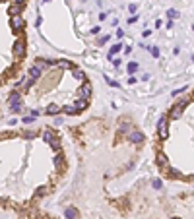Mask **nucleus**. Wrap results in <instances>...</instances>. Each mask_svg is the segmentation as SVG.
Masks as SVG:
<instances>
[{
    "label": "nucleus",
    "instance_id": "36",
    "mask_svg": "<svg viewBox=\"0 0 194 219\" xmlns=\"http://www.w3.org/2000/svg\"><path fill=\"white\" fill-rule=\"evenodd\" d=\"M14 4H18V6H25V0H12Z\"/></svg>",
    "mask_w": 194,
    "mask_h": 219
},
{
    "label": "nucleus",
    "instance_id": "29",
    "mask_svg": "<svg viewBox=\"0 0 194 219\" xmlns=\"http://www.w3.org/2000/svg\"><path fill=\"white\" fill-rule=\"evenodd\" d=\"M24 138L25 140H33V138H37V132H24Z\"/></svg>",
    "mask_w": 194,
    "mask_h": 219
},
{
    "label": "nucleus",
    "instance_id": "24",
    "mask_svg": "<svg viewBox=\"0 0 194 219\" xmlns=\"http://www.w3.org/2000/svg\"><path fill=\"white\" fill-rule=\"evenodd\" d=\"M169 174L171 177H175V178H183V174H181V171H177V169H173V167H169Z\"/></svg>",
    "mask_w": 194,
    "mask_h": 219
},
{
    "label": "nucleus",
    "instance_id": "19",
    "mask_svg": "<svg viewBox=\"0 0 194 219\" xmlns=\"http://www.w3.org/2000/svg\"><path fill=\"white\" fill-rule=\"evenodd\" d=\"M60 113H64V114H76L78 111H76V107H74V105H66V107H62V109H60Z\"/></svg>",
    "mask_w": 194,
    "mask_h": 219
},
{
    "label": "nucleus",
    "instance_id": "13",
    "mask_svg": "<svg viewBox=\"0 0 194 219\" xmlns=\"http://www.w3.org/2000/svg\"><path fill=\"white\" fill-rule=\"evenodd\" d=\"M58 113H60V107H58V105H54V103H53V105H49V107H47V111H45V114H49V116H54V114H58Z\"/></svg>",
    "mask_w": 194,
    "mask_h": 219
},
{
    "label": "nucleus",
    "instance_id": "37",
    "mask_svg": "<svg viewBox=\"0 0 194 219\" xmlns=\"http://www.w3.org/2000/svg\"><path fill=\"white\" fill-rule=\"evenodd\" d=\"M33 120H35L33 116H25V118H24V122H25V124H29V122H33Z\"/></svg>",
    "mask_w": 194,
    "mask_h": 219
},
{
    "label": "nucleus",
    "instance_id": "39",
    "mask_svg": "<svg viewBox=\"0 0 194 219\" xmlns=\"http://www.w3.org/2000/svg\"><path fill=\"white\" fill-rule=\"evenodd\" d=\"M41 24H43V18H41V16H39V18H37V19H35V25H37V27H39V25H41Z\"/></svg>",
    "mask_w": 194,
    "mask_h": 219
},
{
    "label": "nucleus",
    "instance_id": "23",
    "mask_svg": "<svg viewBox=\"0 0 194 219\" xmlns=\"http://www.w3.org/2000/svg\"><path fill=\"white\" fill-rule=\"evenodd\" d=\"M10 113H14V114L24 113V107H21V103H18V105H10Z\"/></svg>",
    "mask_w": 194,
    "mask_h": 219
},
{
    "label": "nucleus",
    "instance_id": "33",
    "mask_svg": "<svg viewBox=\"0 0 194 219\" xmlns=\"http://www.w3.org/2000/svg\"><path fill=\"white\" fill-rule=\"evenodd\" d=\"M136 21H138V16H132V18H128V24H130V25H132V24H136Z\"/></svg>",
    "mask_w": 194,
    "mask_h": 219
},
{
    "label": "nucleus",
    "instance_id": "4",
    "mask_svg": "<svg viewBox=\"0 0 194 219\" xmlns=\"http://www.w3.org/2000/svg\"><path fill=\"white\" fill-rule=\"evenodd\" d=\"M12 53H14V56H16V58L25 56V41L18 39L16 43H14V49H12Z\"/></svg>",
    "mask_w": 194,
    "mask_h": 219
},
{
    "label": "nucleus",
    "instance_id": "25",
    "mask_svg": "<svg viewBox=\"0 0 194 219\" xmlns=\"http://www.w3.org/2000/svg\"><path fill=\"white\" fill-rule=\"evenodd\" d=\"M190 103V99L188 97H181V99H179V103H177V107H181V109H184L186 105H188Z\"/></svg>",
    "mask_w": 194,
    "mask_h": 219
},
{
    "label": "nucleus",
    "instance_id": "30",
    "mask_svg": "<svg viewBox=\"0 0 194 219\" xmlns=\"http://www.w3.org/2000/svg\"><path fill=\"white\" fill-rule=\"evenodd\" d=\"M10 138H14V134H10V132H0V140H10Z\"/></svg>",
    "mask_w": 194,
    "mask_h": 219
},
{
    "label": "nucleus",
    "instance_id": "27",
    "mask_svg": "<svg viewBox=\"0 0 194 219\" xmlns=\"http://www.w3.org/2000/svg\"><path fill=\"white\" fill-rule=\"evenodd\" d=\"M152 186L155 188V190H159V188L163 186V182H161V178H153V180H152Z\"/></svg>",
    "mask_w": 194,
    "mask_h": 219
},
{
    "label": "nucleus",
    "instance_id": "14",
    "mask_svg": "<svg viewBox=\"0 0 194 219\" xmlns=\"http://www.w3.org/2000/svg\"><path fill=\"white\" fill-rule=\"evenodd\" d=\"M132 132V124H128V122H123V124H120V126H119V134H130Z\"/></svg>",
    "mask_w": 194,
    "mask_h": 219
},
{
    "label": "nucleus",
    "instance_id": "26",
    "mask_svg": "<svg viewBox=\"0 0 194 219\" xmlns=\"http://www.w3.org/2000/svg\"><path fill=\"white\" fill-rule=\"evenodd\" d=\"M37 64H41V66H53V60H47V58H37Z\"/></svg>",
    "mask_w": 194,
    "mask_h": 219
},
{
    "label": "nucleus",
    "instance_id": "2",
    "mask_svg": "<svg viewBox=\"0 0 194 219\" xmlns=\"http://www.w3.org/2000/svg\"><path fill=\"white\" fill-rule=\"evenodd\" d=\"M10 27H12V31L16 35H19V31L25 27V19L21 16H14V18H10Z\"/></svg>",
    "mask_w": 194,
    "mask_h": 219
},
{
    "label": "nucleus",
    "instance_id": "41",
    "mask_svg": "<svg viewBox=\"0 0 194 219\" xmlns=\"http://www.w3.org/2000/svg\"><path fill=\"white\" fill-rule=\"evenodd\" d=\"M169 219H179V217H169Z\"/></svg>",
    "mask_w": 194,
    "mask_h": 219
},
{
    "label": "nucleus",
    "instance_id": "5",
    "mask_svg": "<svg viewBox=\"0 0 194 219\" xmlns=\"http://www.w3.org/2000/svg\"><path fill=\"white\" fill-rule=\"evenodd\" d=\"M64 167H66V157H64V153H56L54 155V171H64Z\"/></svg>",
    "mask_w": 194,
    "mask_h": 219
},
{
    "label": "nucleus",
    "instance_id": "34",
    "mask_svg": "<svg viewBox=\"0 0 194 219\" xmlns=\"http://www.w3.org/2000/svg\"><path fill=\"white\" fill-rule=\"evenodd\" d=\"M128 10H130V14H134L136 10H138V6H136V4H130V6H128Z\"/></svg>",
    "mask_w": 194,
    "mask_h": 219
},
{
    "label": "nucleus",
    "instance_id": "44",
    "mask_svg": "<svg viewBox=\"0 0 194 219\" xmlns=\"http://www.w3.org/2000/svg\"><path fill=\"white\" fill-rule=\"evenodd\" d=\"M192 29H194V25H192Z\"/></svg>",
    "mask_w": 194,
    "mask_h": 219
},
{
    "label": "nucleus",
    "instance_id": "42",
    "mask_svg": "<svg viewBox=\"0 0 194 219\" xmlns=\"http://www.w3.org/2000/svg\"><path fill=\"white\" fill-rule=\"evenodd\" d=\"M45 2H51V0H45Z\"/></svg>",
    "mask_w": 194,
    "mask_h": 219
},
{
    "label": "nucleus",
    "instance_id": "40",
    "mask_svg": "<svg viewBox=\"0 0 194 219\" xmlns=\"http://www.w3.org/2000/svg\"><path fill=\"white\" fill-rule=\"evenodd\" d=\"M123 35H124V31H123V29H117V37L120 39V37H123Z\"/></svg>",
    "mask_w": 194,
    "mask_h": 219
},
{
    "label": "nucleus",
    "instance_id": "32",
    "mask_svg": "<svg viewBox=\"0 0 194 219\" xmlns=\"http://www.w3.org/2000/svg\"><path fill=\"white\" fill-rule=\"evenodd\" d=\"M105 79H107V84H109V85H113V87H119V84L114 82V79H111V78H105Z\"/></svg>",
    "mask_w": 194,
    "mask_h": 219
},
{
    "label": "nucleus",
    "instance_id": "7",
    "mask_svg": "<svg viewBox=\"0 0 194 219\" xmlns=\"http://www.w3.org/2000/svg\"><path fill=\"white\" fill-rule=\"evenodd\" d=\"M8 103H10V105H18V103H21V91H19V89H14V91L10 93Z\"/></svg>",
    "mask_w": 194,
    "mask_h": 219
},
{
    "label": "nucleus",
    "instance_id": "38",
    "mask_svg": "<svg viewBox=\"0 0 194 219\" xmlns=\"http://www.w3.org/2000/svg\"><path fill=\"white\" fill-rule=\"evenodd\" d=\"M136 82H138V79H136L134 76H130V78H128V84H130V85H132V84H136Z\"/></svg>",
    "mask_w": 194,
    "mask_h": 219
},
{
    "label": "nucleus",
    "instance_id": "28",
    "mask_svg": "<svg viewBox=\"0 0 194 219\" xmlns=\"http://www.w3.org/2000/svg\"><path fill=\"white\" fill-rule=\"evenodd\" d=\"M149 53H152L153 58H159V54H161L159 53V47H152V49H149Z\"/></svg>",
    "mask_w": 194,
    "mask_h": 219
},
{
    "label": "nucleus",
    "instance_id": "16",
    "mask_svg": "<svg viewBox=\"0 0 194 219\" xmlns=\"http://www.w3.org/2000/svg\"><path fill=\"white\" fill-rule=\"evenodd\" d=\"M120 49H124V45L123 43H117V45H113L111 49H109V58H113L117 53H120Z\"/></svg>",
    "mask_w": 194,
    "mask_h": 219
},
{
    "label": "nucleus",
    "instance_id": "17",
    "mask_svg": "<svg viewBox=\"0 0 194 219\" xmlns=\"http://www.w3.org/2000/svg\"><path fill=\"white\" fill-rule=\"evenodd\" d=\"M74 107H76V111H78V113H80V111H84V109L88 107V99H84V97H80V99L76 101V105H74Z\"/></svg>",
    "mask_w": 194,
    "mask_h": 219
},
{
    "label": "nucleus",
    "instance_id": "21",
    "mask_svg": "<svg viewBox=\"0 0 194 219\" xmlns=\"http://www.w3.org/2000/svg\"><path fill=\"white\" fill-rule=\"evenodd\" d=\"M58 66H60L62 70H70V68H74V62H70V60H60Z\"/></svg>",
    "mask_w": 194,
    "mask_h": 219
},
{
    "label": "nucleus",
    "instance_id": "15",
    "mask_svg": "<svg viewBox=\"0 0 194 219\" xmlns=\"http://www.w3.org/2000/svg\"><path fill=\"white\" fill-rule=\"evenodd\" d=\"M21 10H24V6H18V4H14V6H10L8 8V14L14 18V16H19L21 14Z\"/></svg>",
    "mask_w": 194,
    "mask_h": 219
},
{
    "label": "nucleus",
    "instance_id": "8",
    "mask_svg": "<svg viewBox=\"0 0 194 219\" xmlns=\"http://www.w3.org/2000/svg\"><path fill=\"white\" fill-rule=\"evenodd\" d=\"M183 111H184V109H181V107H173V109H171V113H169V116H167V118H173V120H179V118H181V116H183Z\"/></svg>",
    "mask_w": 194,
    "mask_h": 219
},
{
    "label": "nucleus",
    "instance_id": "20",
    "mask_svg": "<svg viewBox=\"0 0 194 219\" xmlns=\"http://www.w3.org/2000/svg\"><path fill=\"white\" fill-rule=\"evenodd\" d=\"M167 18L173 21V19H179L181 18V14H179V10H175V8H171V10H167Z\"/></svg>",
    "mask_w": 194,
    "mask_h": 219
},
{
    "label": "nucleus",
    "instance_id": "31",
    "mask_svg": "<svg viewBox=\"0 0 194 219\" xmlns=\"http://www.w3.org/2000/svg\"><path fill=\"white\" fill-rule=\"evenodd\" d=\"M45 194H47V186H41L37 190V196H45Z\"/></svg>",
    "mask_w": 194,
    "mask_h": 219
},
{
    "label": "nucleus",
    "instance_id": "12",
    "mask_svg": "<svg viewBox=\"0 0 194 219\" xmlns=\"http://www.w3.org/2000/svg\"><path fill=\"white\" fill-rule=\"evenodd\" d=\"M29 78L37 82V79L41 78V68H39V66H31V68H29Z\"/></svg>",
    "mask_w": 194,
    "mask_h": 219
},
{
    "label": "nucleus",
    "instance_id": "43",
    "mask_svg": "<svg viewBox=\"0 0 194 219\" xmlns=\"http://www.w3.org/2000/svg\"><path fill=\"white\" fill-rule=\"evenodd\" d=\"M192 60H194V54H192Z\"/></svg>",
    "mask_w": 194,
    "mask_h": 219
},
{
    "label": "nucleus",
    "instance_id": "3",
    "mask_svg": "<svg viewBox=\"0 0 194 219\" xmlns=\"http://www.w3.org/2000/svg\"><path fill=\"white\" fill-rule=\"evenodd\" d=\"M43 140H45L49 145H51L53 149H56V151L60 149V142H58V138H54V134L51 132V130H47V132L43 134Z\"/></svg>",
    "mask_w": 194,
    "mask_h": 219
},
{
    "label": "nucleus",
    "instance_id": "9",
    "mask_svg": "<svg viewBox=\"0 0 194 219\" xmlns=\"http://www.w3.org/2000/svg\"><path fill=\"white\" fill-rule=\"evenodd\" d=\"M91 95V84L89 82H85L82 87H80V97H84V99H88Z\"/></svg>",
    "mask_w": 194,
    "mask_h": 219
},
{
    "label": "nucleus",
    "instance_id": "10",
    "mask_svg": "<svg viewBox=\"0 0 194 219\" xmlns=\"http://www.w3.org/2000/svg\"><path fill=\"white\" fill-rule=\"evenodd\" d=\"M157 165H159L161 169H169V159H167L165 153H159V155H157Z\"/></svg>",
    "mask_w": 194,
    "mask_h": 219
},
{
    "label": "nucleus",
    "instance_id": "6",
    "mask_svg": "<svg viewBox=\"0 0 194 219\" xmlns=\"http://www.w3.org/2000/svg\"><path fill=\"white\" fill-rule=\"evenodd\" d=\"M128 140L132 144H144L146 142V136H144V132H140V130H132V132L128 134Z\"/></svg>",
    "mask_w": 194,
    "mask_h": 219
},
{
    "label": "nucleus",
    "instance_id": "18",
    "mask_svg": "<svg viewBox=\"0 0 194 219\" xmlns=\"http://www.w3.org/2000/svg\"><path fill=\"white\" fill-rule=\"evenodd\" d=\"M138 62H128V66H126V70H128V74H130V76H134L136 74V72H138Z\"/></svg>",
    "mask_w": 194,
    "mask_h": 219
},
{
    "label": "nucleus",
    "instance_id": "1",
    "mask_svg": "<svg viewBox=\"0 0 194 219\" xmlns=\"http://www.w3.org/2000/svg\"><path fill=\"white\" fill-rule=\"evenodd\" d=\"M157 134H159L161 140H167V136H169V118L167 116H161L157 120Z\"/></svg>",
    "mask_w": 194,
    "mask_h": 219
},
{
    "label": "nucleus",
    "instance_id": "35",
    "mask_svg": "<svg viewBox=\"0 0 194 219\" xmlns=\"http://www.w3.org/2000/svg\"><path fill=\"white\" fill-rule=\"evenodd\" d=\"M39 114H41V111H37V109H33V111H31V116H33V118H37Z\"/></svg>",
    "mask_w": 194,
    "mask_h": 219
},
{
    "label": "nucleus",
    "instance_id": "22",
    "mask_svg": "<svg viewBox=\"0 0 194 219\" xmlns=\"http://www.w3.org/2000/svg\"><path fill=\"white\" fill-rule=\"evenodd\" d=\"M72 76H74V79H78V82H84V79H85V74L82 70H76V68H74V74H72Z\"/></svg>",
    "mask_w": 194,
    "mask_h": 219
},
{
    "label": "nucleus",
    "instance_id": "11",
    "mask_svg": "<svg viewBox=\"0 0 194 219\" xmlns=\"http://www.w3.org/2000/svg\"><path fill=\"white\" fill-rule=\"evenodd\" d=\"M78 215L80 213H78L76 208H66V211H64V217L66 219H78Z\"/></svg>",
    "mask_w": 194,
    "mask_h": 219
}]
</instances>
